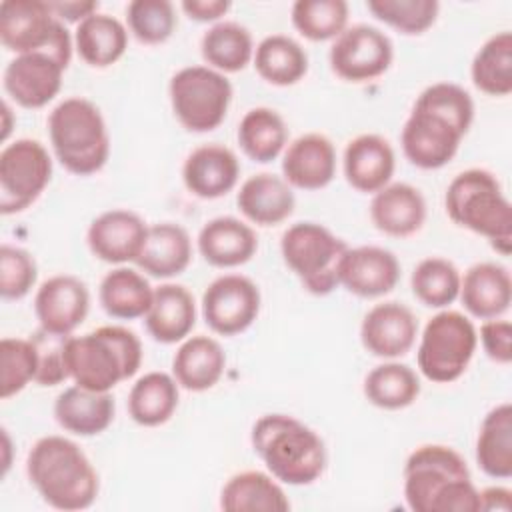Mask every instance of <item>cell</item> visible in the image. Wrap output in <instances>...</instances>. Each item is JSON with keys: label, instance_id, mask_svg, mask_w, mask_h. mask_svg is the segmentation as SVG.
<instances>
[{"label": "cell", "instance_id": "obj_1", "mask_svg": "<svg viewBox=\"0 0 512 512\" xmlns=\"http://www.w3.org/2000/svg\"><path fill=\"white\" fill-rule=\"evenodd\" d=\"M404 498L414 512H480L466 460L444 444H424L408 456Z\"/></svg>", "mask_w": 512, "mask_h": 512}, {"label": "cell", "instance_id": "obj_2", "mask_svg": "<svg viewBox=\"0 0 512 512\" xmlns=\"http://www.w3.org/2000/svg\"><path fill=\"white\" fill-rule=\"evenodd\" d=\"M26 474L42 500L64 512L90 508L100 488L84 450L64 436L36 440L26 458Z\"/></svg>", "mask_w": 512, "mask_h": 512}, {"label": "cell", "instance_id": "obj_3", "mask_svg": "<svg viewBox=\"0 0 512 512\" xmlns=\"http://www.w3.org/2000/svg\"><path fill=\"white\" fill-rule=\"evenodd\" d=\"M252 448L268 472L290 486L316 482L326 468L324 440L290 414H266L252 426Z\"/></svg>", "mask_w": 512, "mask_h": 512}, {"label": "cell", "instance_id": "obj_4", "mask_svg": "<svg viewBox=\"0 0 512 512\" xmlns=\"http://www.w3.org/2000/svg\"><path fill=\"white\" fill-rule=\"evenodd\" d=\"M64 356L68 378L74 384L110 392L142 366V342L124 326H100L82 336H70Z\"/></svg>", "mask_w": 512, "mask_h": 512}, {"label": "cell", "instance_id": "obj_5", "mask_svg": "<svg viewBox=\"0 0 512 512\" xmlns=\"http://www.w3.org/2000/svg\"><path fill=\"white\" fill-rule=\"evenodd\" d=\"M444 208L454 224L484 236L502 256L510 254L512 204L492 172L470 168L454 176L446 188Z\"/></svg>", "mask_w": 512, "mask_h": 512}, {"label": "cell", "instance_id": "obj_6", "mask_svg": "<svg viewBox=\"0 0 512 512\" xmlns=\"http://www.w3.org/2000/svg\"><path fill=\"white\" fill-rule=\"evenodd\" d=\"M48 136L58 162L76 176H90L110 156V136L100 108L82 96L62 100L48 116Z\"/></svg>", "mask_w": 512, "mask_h": 512}, {"label": "cell", "instance_id": "obj_7", "mask_svg": "<svg viewBox=\"0 0 512 512\" xmlns=\"http://www.w3.org/2000/svg\"><path fill=\"white\" fill-rule=\"evenodd\" d=\"M348 244L318 222H298L284 230L280 252L286 266L314 296L330 294L338 282V266Z\"/></svg>", "mask_w": 512, "mask_h": 512}, {"label": "cell", "instance_id": "obj_8", "mask_svg": "<svg viewBox=\"0 0 512 512\" xmlns=\"http://www.w3.org/2000/svg\"><path fill=\"white\" fill-rule=\"evenodd\" d=\"M478 346V332L468 316L456 310H442L432 316L420 336L418 368L424 378L438 384L458 380Z\"/></svg>", "mask_w": 512, "mask_h": 512}, {"label": "cell", "instance_id": "obj_9", "mask_svg": "<svg viewBox=\"0 0 512 512\" xmlns=\"http://www.w3.org/2000/svg\"><path fill=\"white\" fill-rule=\"evenodd\" d=\"M0 42L16 56L48 52L66 66L72 58L70 32L44 0H4L0 4Z\"/></svg>", "mask_w": 512, "mask_h": 512}, {"label": "cell", "instance_id": "obj_10", "mask_svg": "<svg viewBox=\"0 0 512 512\" xmlns=\"http://www.w3.org/2000/svg\"><path fill=\"white\" fill-rule=\"evenodd\" d=\"M168 94L176 120L188 132H210L228 114L232 84L210 66H186L170 78Z\"/></svg>", "mask_w": 512, "mask_h": 512}, {"label": "cell", "instance_id": "obj_11", "mask_svg": "<svg viewBox=\"0 0 512 512\" xmlns=\"http://www.w3.org/2000/svg\"><path fill=\"white\" fill-rule=\"evenodd\" d=\"M50 178L52 158L38 140L20 138L6 144L0 152V212L8 216L26 210Z\"/></svg>", "mask_w": 512, "mask_h": 512}, {"label": "cell", "instance_id": "obj_12", "mask_svg": "<svg viewBox=\"0 0 512 512\" xmlns=\"http://www.w3.org/2000/svg\"><path fill=\"white\" fill-rule=\"evenodd\" d=\"M394 58L390 38L376 26L354 24L334 38L328 60L332 72L346 82H368L382 76Z\"/></svg>", "mask_w": 512, "mask_h": 512}, {"label": "cell", "instance_id": "obj_13", "mask_svg": "<svg viewBox=\"0 0 512 512\" xmlns=\"http://www.w3.org/2000/svg\"><path fill=\"white\" fill-rule=\"evenodd\" d=\"M260 302V290L248 276L222 274L202 294V316L212 332L236 336L254 324Z\"/></svg>", "mask_w": 512, "mask_h": 512}, {"label": "cell", "instance_id": "obj_14", "mask_svg": "<svg viewBox=\"0 0 512 512\" xmlns=\"http://www.w3.org/2000/svg\"><path fill=\"white\" fill-rule=\"evenodd\" d=\"M462 138L464 134L452 122L414 104L404 122L400 144L410 164L422 170H438L456 156Z\"/></svg>", "mask_w": 512, "mask_h": 512}, {"label": "cell", "instance_id": "obj_15", "mask_svg": "<svg viewBox=\"0 0 512 512\" xmlns=\"http://www.w3.org/2000/svg\"><path fill=\"white\" fill-rule=\"evenodd\" d=\"M68 66L48 52L20 54L4 68L2 84L6 94L22 108H42L62 88Z\"/></svg>", "mask_w": 512, "mask_h": 512}, {"label": "cell", "instance_id": "obj_16", "mask_svg": "<svg viewBox=\"0 0 512 512\" xmlns=\"http://www.w3.org/2000/svg\"><path fill=\"white\" fill-rule=\"evenodd\" d=\"M148 236V224L132 210H106L96 216L86 232L90 252L108 264L136 262Z\"/></svg>", "mask_w": 512, "mask_h": 512}, {"label": "cell", "instance_id": "obj_17", "mask_svg": "<svg viewBox=\"0 0 512 512\" xmlns=\"http://www.w3.org/2000/svg\"><path fill=\"white\" fill-rule=\"evenodd\" d=\"M90 292L72 274H56L44 280L34 298L40 328L54 334H72L88 316Z\"/></svg>", "mask_w": 512, "mask_h": 512}, {"label": "cell", "instance_id": "obj_18", "mask_svg": "<svg viewBox=\"0 0 512 512\" xmlns=\"http://www.w3.org/2000/svg\"><path fill=\"white\" fill-rule=\"evenodd\" d=\"M398 258L382 246L348 248L338 266V282L354 296L378 298L396 288Z\"/></svg>", "mask_w": 512, "mask_h": 512}, {"label": "cell", "instance_id": "obj_19", "mask_svg": "<svg viewBox=\"0 0 512 512\" xmlns=\"http://www.w3.org/2000/svg\"><path fill=\"white\" fill-rule=\"evenodd\" d=\"M418 320L402 302H380L372 306L362 324V346L378 358H398L410 352L416 342Z\"/></svg>", "mask_w": 512, "mask_h": 512}, {"label": "cell", "instance_id": "obj_20", "mask_svg": "<svg viewBox=\"0 0 512 512\" xmlns=\"http://www.w3.org/2000/svg\"><path fill=\"white\" fill-rule=\"evenodd\" d=\"M282 178L300 190L326 188L336 176V148L332 140L318 132H308L292 140L282 156Z\"/></svg>", "mask_w": 512, "mask_h": 512}, {"label": "cell", "instance_id": "obj_21", "mask_svg": "<svg viewBox=\"0 0 512 512\" xmlns=\"http://www.w3.org/2000/svg\"><path fill=\"white\" fill-rule=\"evenodd\" d=\"M240 162L236 154L222 144H204L194 148L182 166V180L190 194L202 200L226 196L238 182Z\"/></svg>", "mask_w": 512, "mask_h": 512}, {"label": "cell", "instance_id": "obj_22", "mask_svg": "<svg viewBox=\"0 0 512 512\" xmlns=\"http://www.w3.org/2000/svg\"><path fill=\"white\" fill-rule=\"evenodd\" d=\"M394 168V150L380 134H360L344 148V176L358 192L376 194L390 184Z\"/></svg>", "mask_w": 512, "mask_h": 512}, {"label": "cell", "instance_id": "obj_23", "mask_svg": "<svg viewBox=\"0 0 512 512\" xmlns=\"http://www.w3.org/2000/svg\"><path fill=\"white\" fill-rule=\"evenodd\" d=\"M370 220L388 236L408 238L426 222V200L416 186L392 182L372 196Z\"/></svg>", "mask_w": 512, "mask_h": 512}, {"label": "cell", "instance_id": "obj_24", "mask_svg": "<svg viewBox=\"0 0 512 512\" xmlns=\"http://www.w3.org/2000/svg\"><path fill=\"white\" fill-rule=\"evenodd\" d=\"M458 298L474 318H500L512 302V278L508 268L496 262L470 266L460 278Z\"/></svg>", "mask_w": 512, "mask_h": 512}, {"label": "cell", "instance_id": "obj_25", "mask_svg": "<svg viewBox=\"0 0 512 512\" xmlns=\"http://www.w3.org/2000/svg\"><path fill=\"white\" fill-rule=\"evenodd\" d=\"M258 250V238L250 224L234 216L208 220L198 232V252L216 268L246 264Z\"/></svg>", "mask_w": 512, "mask_h": 512}, {"label": "cell", "instance_id": "obj_26", "mask_svg": "<svg viewBox=\"0 0 512 512\" xmlns=\"http://www.w3.org/2000/svg\"><path fill=\"white\" fill-rule=\"evenodd\" d=\"M144 324L148 334L160 344L186 340L196 324L194 296L182 284H160L154 288V298L144 316Z\"/></svg>", "mask_w": 512, "mask_h": 512}, {"label": "cell", "instance_id": "obj_27", "mask_svg": "<svg viewBox=\"0 0 512 512\" xmlns=\"http://www.w3.org/2000/svg\"><path fill=\"white\" fill-rule=\"evenodd\" d=\"M236 204L252 224L274 226L294 212L296 198L292 186L282 176L260 172L242 182Z\"/></svg>", "mask_w": 512, "mask_h": 512}, {"label": "cell", "instance_id": "obj_28", "mask_svg": "<svg viewBox=\"0 0 512 512\" xmlns=\"http://www.w3.org/2000/svg\"><path fill=\"white\" fill-rule=\"evenodd\" d=\"M114 398L110 392L86 390L78 384L64 388L54 402L56 422L76 436L102 434L114 420Z\"/></svg>", "mask_w": 512, "mask_h": 512}, {"label": "cell", "instance_id": "obj_29", "mask_svg": "<svg viewBox=\"0 0 512 512\" xmlns=\"http://www.w3.org/2000/svg\"><path fill=\"white\" fill-rule=\"evenodd\" d=\"M224 368L226 354L220 342L206 334L186 338L172 358V376L180 388L190 392H204L216 386Z\"/></svg>", "mask_w": 512, "mask_h": 512}, {"label": "cell", "instance_id": "obj_30", "mask_svg": "<svg viewBox=\"0 0 512 512\" xmlns=\"http://www.w3.org/2000/svg\"><path fill=\"white\" fill-rule=\"evenodd\" d=\"M192 260V240L188 232L174 222L148 226V236L136 266L152 278H172L182 274Z\"/></svg>", "mask_w": 512, "mask_h": 512}, {"label": "cell", "instance_id": "obj_31", "mask_svg": "<svg viewBox=\"0 0 512 512\" xmlns=\"http://www.w3.org/2000/svg\"><path fill=\"white\" fill-rule=\"evenodd\" d=\"M220 508L226 512H286L290 500L272 474L244 470L222 486Z\"/></svg>", "mask_w": 512, "mask_h": 512}, {"label": "cell", "instance_id": "obj_32", "mask_svg": "<svg viewBox=\"0 0 512 512\" xmlns=\"http://www.w3.org/2000/svg\"><path fill=\"white\" fill-rule=\"evenodd\" d=\"M74 46L88 66L108 68L124 56L128 48V30L118 18L94 12L76 26Z\"/></svg>", "mask_w": 512, "mask_h": 512}, {"label": "cell", "instance_id": "obj_33", "mask_svg": "<svg viewBox=\"0 0 512 512\" xmlns=\"http://www.w3.org/2000/svg\"><path fill=\"white\" fill-rule=\"evenodd\" d=\"M98 298L108 316L118 320H136L144 318L150 310L154 288L142 272L118 266L102 278Z\"/></svg>", "mask_w": 512, "mask_h": 512}, {"label": "cell", "instance_id": "obj_34", "mask_svg": "<svg viewBox=\"0 0 512 512\" xmlns=\"http://www.w3.org/2000/svg\"><path fill=\"white\" fill-rule=\"evenodd\" d=\"M476 462L484 474L506 480L512 476V404L494 406L482 420L476 438Z\"/></svg>", "mask_w": 512, "mask_h": 512}, {"label": "cell", "instance_id": "obj_35", "mask_svg": "<svg viewBox=\"0 0 512 512\" xmlns=\"http://www.w3.org/2000/svg\"><path fill=\"white\" fill-rule=\"evenodd\" d=\"M178 382L166 372H148L140 376L128 392V414L140 426H160L172 418L178 408Z\"/></svg>", "mask_w": 512, "mask_h": 512}, {"label": "cell", "instance_id": "obj_36", "mask_svg": "<svg viewBox=\"0 0 512 512\" xmlns=\"http://www.w3.org/2000/svg\"><path fill=\"white\" fill-rule=\"evenodd\" d=\"M254 68L274 86H292L308 72L306 50L286 34H270L254 48Z\"/></svg>", "mask_w": 512, "mask_h": 512}, {"label": "cell", "instance_id": "obj_37", "mask_svg": "<svg viewBox=\"0 0 512 512\" xmlns=\"http://www.w3.org/2000/svg\"><path fill=\"white\" fill-rule=\"evenodd\" d=\"M236 138L242 152L250 160L266 164L276 160L284 150L288 142V128L276 110L268 106H256L242 116Z\"/></svg>", "mask_w": 512, "mask_h": 512}, {"label": "cell", "instance_id": "obj_38", "mask_svg": "<svg viewBox=\"0 0 512 512\" xmlns=\"http://www.w3.org/2000/svg\"><path fill=\"white\" fill-rule=\"evenodd\" d=\"M200 52L210 68L222 74L240 72L254 58L252 34L238 22H216L204 32L200 40Z\"/></svg>", "mask_w": 512, "mask_h": 512}, {"label": "cell", "instance_id": "obj_39", "mask_svg": "<svg viewBox=\"0 0 512 512\" xmlns=\"http://www.w3.org/2000/svg\"><path fill=\"white\" fill-rule=\"evenodd\" d=\"M364 396L378 408L402 410L420 396V378L406 364L384 362L366 374Z\"/></svg>", "mask_w": 512, "mask_h": 512}, {"label": "cell", "instance_id": "obj_40", "mask_svg": "<svg viewBox=\"0 0 512 512\" xmlns=\"http://www.w3.org/2000/svg\"><path fill=\"white\" fill-rule=\"evenodd\" d=\"M470 76L474 86L488 96L512 92V34L502 30L490 36L474 54Z\"/></svg>", "mask_w": 512, "mask_h": 512}, {"label": "cell", "instance_id": "obj_41", "mask_svg": "<svg viewBox=\"0 0 512 512\" xmlns=\"http://www.w3.org/2000/svg\"><path fill=\"white\" fill-rule=\"evenodd\" d=\"M460 270L446 258L428 256L412 270L414 296L428 308H444L460 294Z\"/></svg>", "mask_w": 512, "mask_h": 512}, {"label": "cell", "instance_id": "obj_42", "mask_svg": "<svg viewBox=\"0 0 512 512\" xmlns=\"http://www.w3.org/2000/svg\"><path fill=\"white\" fill-rule=\"evenodd\" d=\"M290 18L304 38L324 42L346 30L348 4L344 0H296Z\"/></svg>", "mask_w": 512, "mask_h": 512}, {"label": "cell", "instance_id": "obj_43", "mask_svg": "<svg viewBox=\"0 0 512 512\" xmlns=\"http://www.w3.org/2000/svg\"><path fill=\"white\" fill-rule=\"evenodd\" d=\"M128 30L142 44H162L176 30V10L168 0H132L126 6Z\"/></svg>", "mask_w": 512, "mask_h": 512}, {"label": "cell", "instance_id": "obj_44", "mask_svg": "<svg viewBox=\"0 0 512 512\" xmlns=\"http://www.w3.org/2000/svg\"><path fill=\"white\" fill-rule=\"evenodd\" d=\"M38 356L30 338L0 340V396L6 400L36 380Z\"/></svg>", "mask_w": 512, "mask_h": 512}, {"label": "cell", "instance_id": "obj_45", "mask_svg": "<svg viewBox=\"0 0 512 512\" xmlns=\"http://www.w3.org/2000/svg\"><path fill=\"white\" fill-rule=\"evenodd\" d=\"M366 8L398 32L422 34L436 22L440 4L436 0H368Z\"/></svg>", "mask_w": 512, "mask_h": 512}, {"label": "cell", "instance_id": "obj_46", "mask_svg": "<svg viewBox=\"0 0 512 512\" xmlns=\"http://www.w3.org/2000/svg\"><path fill=\"white\" fill-rule=\"evenodd\" d=\"M420 108L432 110L452 122L462 134L468 132L474 120V102L472 96L454 82H436L420 92L414 102Z\"/></svg>", "mask_w": 512, "mask_h": 512}, {"label": "cell", "instance_id": "obj_47", "mask_svg": "<svg viewBox=\"0 0 512 512\" xmlns=\"http://www.w3.org/2000/svg\"><path fill=\"white\" fill-rule=\"evenodd\" d=\"M38 266L30 252L18 246L0 248V294L6 300L24 298L36 284Z\"/></svg>", "mask_w": 512, "mask_h": 512}, {"label": "cell", "instance_id": "obj_48", "mask_svg": "<svg viewBox=\"0 0 512 512\" xmlns=\"http://www.w3.org/2000/svg\"><path fill=\"white\" fill-rule=\"evenodd\" d=\"M72 334H54L44 328L34 332L30 336L36 356H38V372H36V384L40 386H56L68 378L66 370V342Z\"/></svg>", "mask_w": 512, "mask_h": 512}, {"label": "cell", "instance_id": "obj_49", "mask_svg": "<svg viewBox=\"0 0 512 512\" xmlns=\"http://www.w3.org/2000/svg\"><path fill=\"white\" fill-rule=\"evenodd\" d=\"M480 342L486 356L496 364L512 362V324L508 320H484L480 326Z\"/></svg>", "mask_w": 512, "mask_h": 512}, {"label": "cell", "instance_id": "obj_50", "mask_svg": "<svg viewBox=\"0 0 512 512\" xmlns=\"http://www.w3.org/2000/svg\"><path fill=\"white\" fill-rule=\"evenodd\" d=\"M180 6L196 22H216L230 10L228 0H184Z\"/></svg>", "mask_w": 512, "mask_h": 512}, {"label": "cell", "instance_id": "obj_51", "mask_svg": "<svg viewBox=\"0 0 512 512\" xmlns=\"http://www.w3.org/2000/svg\"><path fill=\"white\" fill-rule=\"evenodd\" d=\"M52 12L64 22H76L80 24L90 14L98 12V2L92 0H70V2H48Z\"/></svg>", "mask_w": 512, "mask_h": 512}, {"label": "cell", "instance_id": "obj_52", "mask_svg": "<svg viewBox=\"0 0 512 512\" xmlns=\"http://www.w3.org/2000/svg\"><path fill=\"white\" fill-rule=\"evenodd\" d=\"M480 510L510 512L512 510V492L504 486H490V488L480 490Z\"/></svg>", "mask_w": 512, "mask_h": 512}]
</instances>
